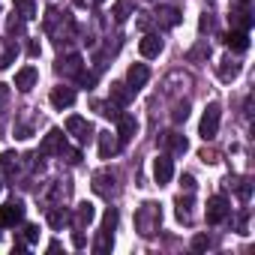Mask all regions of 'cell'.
I'll return each instance as SVG.
<instances>
[{"instance_id":"obj_42","label":"cell","mask_w":255,"mask_h":255,"mask_svg":"<svg viewBox=\"0 0 255 255\" xmlns=\"http://www.w3.org/2000/svg\"><path fill=\"white\" fill-rule=\"evenodd\" d=\"M39 51H42V48H39V42H36V39H30V42H27V54H30V57H39Z\"/></svg>"},{"instance_id":"obj_30","label":"cell","mask_w":255,"mask_h":255,"mask_svg":"<svg viewBox=\"0 0 255 255\" xmlns=\"http://www.w3.org/2000/svg\"><path fill=\"white\" fill-rule=\"evenodd\" d=\"M15 12H18L24 21L36 18V6H33V0H15Z\"/></svg>"},{"instance_id":"obj_23","label":"cell","mask_w":255,"mask_h":255,"mask_svg":"<svg viewBox=\"0 0 255 255\" xmlns=\"http://www.w3.org/2000/svg\"><path fill=\"white\" fill-rule=\"evenodd\" d=\"M66 222H69V210H63V204H54V207H48V225H51L54 231H60Z\"/></svg>"},{"instance_id":"obj_34","label":"cell","mask_w":255,"mask_h":255,"mask_svg":"<svg viewBox=\"0 0 255 255\" xmlns=\"http://www.w3.org/2000/svg\"><path fill=\"white\" fill-rule=\"evenodd\" d=\"M234 192H237V198L249 201V195H252V183H249V180H237V183H234Z\"/></svg>"},{"instance_id":"obj_22","label":"cell","mask_w":255,"mask_h":255,"mask_svg":"<svg viewBox=\"0 0 255 255\" xmlns=\"http://www.w3.org/2000/svg\"><path fill=\"white\" fill-rule=\"evenodd\" d=\"M228 18H231V24H234L237 30H246V33H249V27L255 24V18H252V9H234Z\"/></svg>"},{"instance_id":"obj_27","label":"cell","mask_w":255,"mask_h":255,"mask_svg":"<svg viewBox=\"0 0 255 255\" xmlns=\"http://www.w3.org/2000/svg\"><path fill=\"white\" fill-rule=\"evenodd\" d=\"M93 111L102 114V117H108V120H117L120 117V105L117 102H93Z\"/></svg>"},{"instance_id":"obj_5","label":"cell","mask_w":255,"mask_h":255,"mask_svg":"<svg viewBox=\"0 0 255 255\" xmlns=\"http://www.w3.org/2000/svg\"><path fill=\"white\" fill-rule=\"evenodd\" d=\"M54 72L63 75V78H78V75L84 72V60H81V54H66V57H60V60L54 63Z\"/></svg>"},{"instance_id":"obj_29","label":"cell","mask_w":255,"mask_h":255,"mask_svg":"<svg viewBox=\"0 0 255 255\" xmlns=\"http://www.w3.org/2000/svg\"><path fill=\"white\" fill-rule=\"evenodd\" d=\"M111 246H114V231H105V228H102V231H99V240L93 243V252H108Z\"/></svg>"},{"instance_id":"obj_35","label":"cell","mask_w":255,"mask_h":255,"mask_svg":"<svg viewBox=\"0 0 255 255\" xmlns=\"http://www.w3.org/2000/svg\"><path fill=\"white\" fill-rule=\"evenodd\" d=\"M102 228H105V231H114V228H117V210H114V207H108V210H105Z\"/></svg>"},{"instance_id":"obj_26","label":"cell","mask_w":255,"mask_h":255,"mask_svg":"<svg viewBox=\"0 0 255 255\" xmlns=\"http://www.w3.org/2000/svg\"><path fill=\"white\" fill-rule=\"evenodd\" d=\"M6 36H24V18L18 15V12H12L9 18H6Z\"/></svg>"},{"instance_id":"obj_10","label":"cell","mask_w":255,"mask_h":255,"mask_svg":"<svg viewBox=\"0 0 255 255\" xmlns=\"http://www.w3.org/2000/svg\"><path fill=\"white\" fill-rule=\"evenodd\" d=\"M153 21H156L159 27L171 30V27H177V24L183 21V15H180V9H177V6H159V9L153 12Z\"/></svg>"},{"instance_id":"obj_9","label":"cell","mask_w":255,"mask_h":255,"mask_svg":"<svg viewBox=\"0 0 255 255\" xmlns=\"http://www.w3.org/2000/svg\"><path fill=\"white\" fill-rule=\"evenodd\" d=\"M135 132H138V120H135L132 114H120V117H117V141H120V144L132 141Z\"/></svg>"},{"instance_id":"obj_4","label":"cell","mask_w":255,"mask_h":255,"mask_svg":"<svg viewBox=\"0 0 255 255\" xmlns=\"http://www.w3.org/2000/svg\"><path fill=\"white\" fill-rule=\"evenodd\" d=\"M66 132L69 135H75V141L78 144H87L96 132H93V126L84 120V117H78V114H72V117H66Z\"/></svg>"},{"instance_id":"obj_20","label":"cell","mask_w":255,"mask_h":255,"mask_svg":"<svg viewBox=\"0 0 255 255\" xmlns=\"http://www.w3.org/2000/svg\"><path fill=\"white\" fill-rule=\"evenodd\" d=\"M15 54H18V45H15V39H12V36L0 39V69H6V66L15 60Z\"/></svg>"},{"instance_id":"obj_7","label":"cell","mask_w":255,"mask_h":255,"mask_svg":"<svg viewBox=\"0 0 255 255\" xmlns=\"http://www.w3.org/2000/svg\"><path fill=\"white\" fill-rule=\"evenodd\" d=\"M63 147H66L63 132H60V129H51V132L45 135L42 147H39V156H60V153H63Z\"/></svg>"},{"instance_id":"obj_40","label":"cell","mask_w":255,"mask_h":255,"mask_svg":"<svg viewBox=\"0 0 255 255\" xmlns=\"http://www.w3.org/2000/svg\"><path fill=\"white\" fill-rule=\"evenodd\" d=\"M15 138H21V141L30 138V126H27V123H18V126H15Z\"/></svg>"},{"instance_id":"obj_1","label":"cell","mask_w":255,"mask_h":255,"mask_svg":"<svg viewBox=\"0 0 255 255\" xmlns=\"http://www.w3.org/2000/svg\"><path fill=\"white\" fill-rule=\"evenodd\" d=\"M72 30H75V24H72L69 12H60V9H54V6L45 12V33H48V36H54V42H57V45H60V42H66Z\"/></svg>"},{"instance_id":"obj_36","label":"cell","mask_w":255,"mask_h":255,"mask_svg":"<svg viewBox=\"0 0 255 255\" xmlns=\"http://www.w3.org/2000/svg\"><path fill=\"white\" fill-rule=\"evenodd\" d=\"M36 240H39V225H27V228H24V243L33 246Z\"/></svg>"},{"instance_id":"obj_18","label":"cell","mask_w":255,"mask_h":255,"mask_svg":"<svg viewBox=\"0 0 255 255\" xmlns=\"http://www.w3.org/2000/svg\"><path fill=\"white\" fill-rule=\"evenodd\" d=\"M96 138H99V156H102V159H111V156L120 150V141H117L111 132H96Z\"/></svg>"},{"instance_id":"obj_33","label":"cell","mask_w":255,"mask_h":255,"mask_svg":"<svg viewBox=\"0 0 255 255\" xmlns=\"http://www.w3.org/2000/svg\"><path fill=\"white\" fill-rule=\"evenodd\" d=\"M129 12H132V6L126 3V0L114 3V18H117V21H126V18H129Z\"/></svg>"},{"instance_id":"obj_41","label":"cell","mask_w":255,"mask_h":255,"mask_svg":"<svg viewBox=\"0 0 255 255\" xmlns=\"http://www.w3.org/2000/svg\"><path fill=\"white\" fill-rule=\"evenodd\" d=\"M180 183H183V189H186V192H195V177H192V174H183V180H180Z\"/></svg>"},{"instance_id":"obj_32","label":"cell","mask_w":255,"mask_h":255,"mask_svg":"<svg viewBox=\"0 0 255 255\" xmlns=\"http://www.w3.org/2000/svg\"><path fill=\"white\" fill-rule=\"evenodd\" d=\"M18 159H21V156H15L12 150H6L3 156H0V165H3L6 171H18Z\"/></svg>"},{"instance_id":"obj_12","label":"cell","mask_w":255,"mask_h":255,"mask_svg":"<svg viewBox=\"0 0 255 255\" xmlns=\"http://www.w3.org/2000/svg\"><path fill=\"white\" fill-rule=\"evenodd\" d=\"M171 177H174V162H171V156H156V159H153V180H156L159 186H165Z\"/></svg>"},{"instance_id":"obj_31","label":"cell","mask_w":255,"mask_h":255,"mask_svg":"<svg viewBox=\"0 0 255 255\" xmlns=\"http://www.w3.org/2000/svg\"><path fill=\"white\" fill-rule=\"evenodd\" d=\"M186 117H189V102L183 99V102H177V105H174V111H171V120H174V123H183Z\"/></svg>"},{"instance_id":"obj_38","label":"cell","mask_w":255,"mask_h":255,"mask_svg":"<svg viewBox=\"0 0 255 255\" xmlns=\"http://www.w3.org/2000/svg\"><path fill=\"white\" fill-rule=\"evenodd\" d=\"M207 54H210V45H204V42H201L198 48H192V51H189V60H201V57H207Z\"/></svg>"},{"instance_id":"obj_11","label":"cell","mask_w":255,"mask_h":255,"mask_svg":"<svg viewBox=\"0 0 255 255\" xmlns=\"http://www.w3.org/2000/svg\"><path fill=\"white\" fill-rule=\"evenodd\" d=\"M147 78H150L147 63H132V66H129V72H126V84L132 87V93H138V90L147 84Z\"/></svg>"},{"instance_id":"obj_39","label":"cell","mask_w":255,"mask_h":255,"mask_svg":"<svg viewBox=\"0 0 255 255\" xmlns=\"http://www.w3.org/2000/svg\"><path fill=\"white\" fill-rule=\"evenodd\" d=\"M207 246H210V237H204V234H198V237L192 240V249H198V252H201V249H207Z\"/></svg>"},{"instance_id":"obj_44","label":"cell","mask_w":255,"mask_h":255,"mask_svg":"<svg viewBox=\"0 0 255 255\" xmlns=\"http://www.w3.org/2000/svg\"><path fill=\"white\" fill-rule=\"evenodd\" d=\"M75 3H78V6H99L102 0H75Z\"/></svg>"},{"instance_id":"obj_19","label":"cell","mask_w":255,"mask_h":255,"mask_svg":"<svg viewBox=\"0 0 255 255\" xmlns=\"http://www.w3.org/2000/svg\"><path fill=\"white\" fill-rule=\"evenodd\" d=\"M162 144H165L174 156H183V153L189 150V141H186L183 135H177V132H165V135H162Z\"/></svg>"},{"instance_id":"obj_14","label":"cell","mask_w":255,"mask_h":255,"mask_svg":"<svg viewBox=\"0 0 255 255\" xmlns=\"http://www.w3.org/2000/svg\"><path fill=\"white\" fill-rule=\"evenodd\" d=\"M93 216H96L93 204H90V201H81V204L75 207V219H72V228H75V231H84V228L93 222Z\"/></svg>"},{"instance_id":"obj_37","label":"cell","mask_w":255,"mask_h":255,"mask_svg":"<svg viewBox=\"0 0 255 255\" xmlns=\"http://www.w3.org/2000/svg\"><path fill=\"white\" fill-rule=\"evenodd\" d=\"M198 27H201V33H210V30L216 27V21H213V15H210V12H204V15H201V21H198Z\"/></svg>"},{"instance_id":"obj_3","label":"cell","mask_w":255,"mask_h":255,"mask_svg":"<svg viewBox=\"0 0 255 255\" xmlns=\"http://www.w3.org/2000/svg\"><path fill=\"white\" fill-rule=\"evenodd\" d=\"M219 120H222V108H219L216 102H210V105L204 108L201 126H198V132H201L204 141H213V138H216V132H219Z\"/></svg>"},{"instance_id":"obj_16","label":"cell","mask_w":255,"mask_h":255,"mask_svg":"<svg viewBox=\"0 0 255 255\" xmlns=\"http://www.w3.org/2000/svg\"><path fill=\"white\" fill-rule=\"evenodd\" d=\"M36 78H39L36 66H24V69H18V72H15V87H18L21 93H27V90H33Z\"/></svg>"},{"instance_id":"obj_28","label":"cell","mask_w":255,"mask_h":255,"mask_svg":"<svg viewBox=\"0 0 255 255\" xmlns=\"http://www.w3.org/2000/svg\"><path fill=\"white\" fill-rule=\"evenodd\" d=\"M177 219L186 222V225L192 222V198H189V195H186V198H183V195L177 198Z\"/></svg>"},{"instance_id":"obj_24","label":"cell","mask_w":255,"mask_h":255,"mask_svg":"<svg viewBox=\"0 0 255 255\" xmlns=\"http://www.w3.org/2000/svg\"><path fill=\"white\" fill-rule=\"evenodd\" d=\"M237 75H240V63H237L234 57H225V60L219 63V78H222V81H234Z\"/></svg>"},{"instance_id":"obj_25","label":"cell","mask_w":255,"mask_h":255,"mask_svg":"<svg viewBox=\"0 0 255 255\" xmlns=\"http://www.w3.org/2000/svg\"><path fill=\"white\" fill-rule=\"evenodd\" d=\"M111 96H114V102H117V105H126V102L132 99V87L117 81V84H111Z\"/></svg>"},{"instance_id":"obj_15","label":"cell","mask_w":255,"mask_h":255,"mask_svg":"<svg viewBox=\"0 0 255 255\" xmlns=\"http://www.w3.org/2000/svg\"><path fill=\"white\" fill-rule=\"evenodd\" d=\"M138 51H141L144 57H159V54H162V39H159V33H144V39L138 42Z\"/></svg>"},{"instance_id":"obj_8","label":"cell","mask_w":255,"mask_h":255,"mask_svg":"<svg viewBox=\"0 0 255 255\" xmlns=\"http://www.w3.org/2000/svg\"><path fill=\"white\" fill-rule=\"evenodd\" d=\"M228 213H231V207H228V201L222 195H213L207 201V222L210 225H219L222 219H228Z\"/></svg>"},{"instance_id":"obj_6","label":"cell","mask_w":255,"mask_h":255,"mask_svg":"<svg viewBox=\"0 0 255 255\" xmlns=\"http://www.w3.org/2000/svg\"><path fill=\"white\" fill-rule=\"evenodd\" d=\"M24 219V204L21 201H6L0 207V228H12Z\"/></svg>"},{"instance_id":"obj_17","label":"cell","mask_w":255,"mask_h":255,"mask_svg":"<svg viewBox=\"0 0 255 255\" xmlns=\"http://www.w3.org/2000/svg\"><path fill=\"white\" fill-rule=\"evenodd\" d=\"M72 102H75V90H72V87H63V84H60V87H54V90H51V105H54L57 111L69 108Z\"/></svg>"},{"instance_id":"obj_2","label":"cell","mask_w":255,"mask_h":255,"mask_svg":"<svg viewBox=\"0 0 255 255\" xmlns=\"http://www.w3.org/2000/svg\"><path fill=\"white\" fill-rule=\"evenodd\" d=\"M159 222H162V210H159V204L147 201V204L138 207V213H135V228H138L141 237H153V234L159 231Z\"/></svg>"},{"instance_id":"obj_21","label":"cell","mask_w":255,"mask_h":255,"mask_svg":"<svg viewBox=\"0 0 255 255\" xmlns=\"http://www.w3.org/2000/svg\"><path fill=\"white\" fill-rule=\"evenodd\" d=\"M225 45H228L231 51L243 54V51L249 48V33H246V30H231V33L225 36Z\"/></svg>"},{"instance_id":"obj_13","label":"cell","mask_w":255,"mask_h":255,"mask_svg":"<svg viewBox=\"0 0 255 255\" xmlns=\"http://www.w3.org/2000/svg\"><path fill=\"white\" fill-rule=\"evenodd\" d=\"M93 192L111 198V195L117 192V186H114V174H111V171H96V174H93Z\"/></svg>"},{"instance_id":"obj_43","label":"cell","mask_w":255,"mask_h":255,"mask_svg":"<svg viewBox=\"0 0 255 255\" xmlns=\"http://www.w3.org/2000/svg\"><path fill=\"white\" fill-rule=\"evenodd\" d=\"M255 0H234V9H252Z\"/></svg>"}]
</instances>
